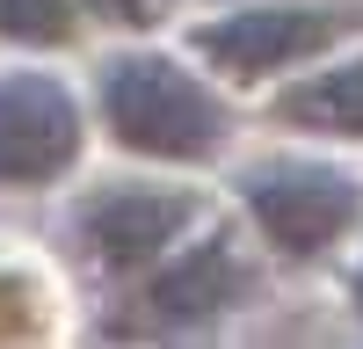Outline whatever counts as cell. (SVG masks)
<instances>
[{"mask_svg": "<svg viewBox=\"0 0 363 349\" xmlns=\"http://www.w3.org/2000/svg\"><path fill=\"white\" fill-rule=\"evenodd\" d=\"M95 109L116 153L160 167H211L233 145V102L174 51H116L95 73Z\"/></svg>", "mask_w": 363, "mask_h": 349, "instance_id": "cell-1", "label": "cell"}, {"mask_svg": "<svg viewBox=\"0 0 363 349\" xmlns=\"http://www.w3.org/2000/svg\"><path fill=\"white\" fill-rule=\"evenodd\" d=\"M363 37V0H233V15L189 29V51L233 87H262L277 73L320 66L327 51Z\"/></svg>", "mask_w": 363, "mask_h": 349, "instance_id": "cell-2", "label": "cell"}, {"mask_svg": "<svg viewBox=\"0 0 363 349\" xmlns=\"http://www.w3.org/2000/svg\"><path fill=\"white\" fill-rule=\"evenodd\" d=\"M240 204L269 255L284 262H327L363 233V174L313 160V153H262L240 167Z\"/></svg>", "mask_w": 363, "mask_h": 349, "instance_id": "cell-3", "label": "cell"}, {"mask_svg": "<svg viewBox=\"0 0 363 349\" xmlns=\"http://www.w3.org/2000/svg\"><path fill=\"white\" fill-rule=\"evenodd\" d=\"M255 299V262L240 255V233H203L189 248H167L153 270H145L138 299L124 313L131 335H189V328H211V320H225L233 306Z\"/></svg>", "mask_w": 363, "mask_h": 349, "instance_id": "cell-4", "label": "cell"}, {"mask_svg": "<svg viewBox=\"0 0 363 349\" xmlns=\"http://www.w3.org/2000/svg\"><path fill=\"white\" fill-rule=\"evenodd\" d=\"M203 218V196L182 182H102L95 196H80L73 240L102 277H145L153 262L189 240Z\"/></svg>", "mask_w": 363, "mask_h": 349, "instance_id": "cell-5", "label": "cell"}, {"mask_svg": "<svg viewBox=\"0 0 363 349\" xmlns=\"http://www.w3.org/2000/svg\"><path fill=\"white\" fill-rule=\"evenodd\" d=\"M80 95L44 66H0V189H51L80 167Z\"/></svg>", "mask_w": 363, "mask_h": 349, "instance_id": "cell-6", "label": "cell"}, {"mask_svg": "<svg viewBox=\"0 0 363 349\" xmlns=\"http://www.w3.org/2000/svg\"><path fill=\"white\" fill-rule=\"evenodd\" d=\"M277 124L284 131H306L327 145H363V51L356 58H320V73H298L277 102Z\"/></svg>", "mask_w": 363, "mask_h": 349, "instance_id": "cell-7", "label": "cell"}, {"mask_svg": "<svg viewBox=\"0 0 363 349\" xmlns=\"http://www.w3.org/2000/svg\"><path fill=\"white\" fill-rule=\"evenodd\" d=\"M80 37V0H0V44L58 51Z\"/></svg>", "mask_w": 363, "mask_h": 349, "instance_id": "cell-8", "label": "cell"}, {"mask_svg": "<svg viewBox=\"0 0 363 349\" xmlns=\"http://www.w3.org/2000/svg\"><path fill=\"white\" fill-rule=\"evenodd\" d=\"M102 22H116V29H160L167 15H174V0H87Z\"/></svg>", "mask_w": 363, "mask_h": 349, "instance_id": "cell-9", "label": "cell"}, {"mask_svg": "<svg viewBox=\"0 0 363 349\" xmlns=\"http://www.w3.org/2000/svg\"><path fill=\"white\" fill-rule=\"evenodd\" d=\"M349 306L363 313V255H356V270H349Z\"/></svg>", "mask_w": 363, "mask_h": 349, "instance_id": "cell-10", "label": "cell"}]
</instances>
